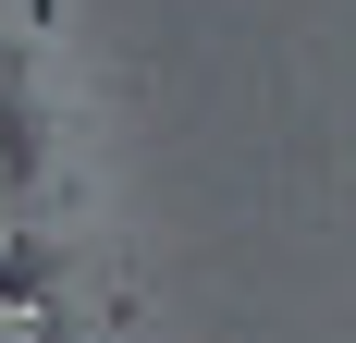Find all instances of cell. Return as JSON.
Segmentation results:
<instances>
[{
    "label": "cell",
    "mask_w": 356,
    "mask_h": 343,
    "mask_svg": "<svg viewBox=\"0 0 356 343\" xmlns=\"http://www.w3.org/2000/svg\"><path fill=\"white\" fill-rule=\"evenodd\" d=\"M49 331H62L49 282H37V270H0V343H49Z\"/></svg>",
    "instance_id": "cell-1"
}]
</instances>
